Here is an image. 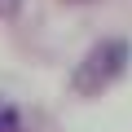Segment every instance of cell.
<instances>
[{"label": "cell", "mask_w": 132, "mask_h": 132, "mask_svg": "<svg viewBox=\"0 0 132 132\" xmlns=\"http://www.w3.org/2000/svg\"><path fill=\"white\" fill-rule=\"evenodd\" d=\"M0 132H22V114H18V106L5 101V97H0Z\"/></svg>", "instance_id": "2"}, {"label": "cell", "mask_w": 132, "mask_h": 132, "mask_svg": "<svg viewBox=\"0 0 132 132\" xmlns=\"http://www.w3.org/2000/svg\"><path fill=\"white\" fill-rule=\"evenodd\" d=\"M18 9H22V0H0V18H13Z\"/></svg>", "instance_id": "3"}, {"label": "cell", "mask_w": 132, "mask_h": 132, "mask_svg": "<svg viewBox=\"0 0 132 132\" xmlns=\"http://www.w3.org/2000/svg\"><path fill=\"white\" fill-rule=\"evenodd\" d=\"M128 62H132V44H128L123 35L97 40V44L79 57L75 75H71V88H75L79 97H97V93H106V88L128 71Z\"/></svg>", "instance_id": "1"}]
</instances>
